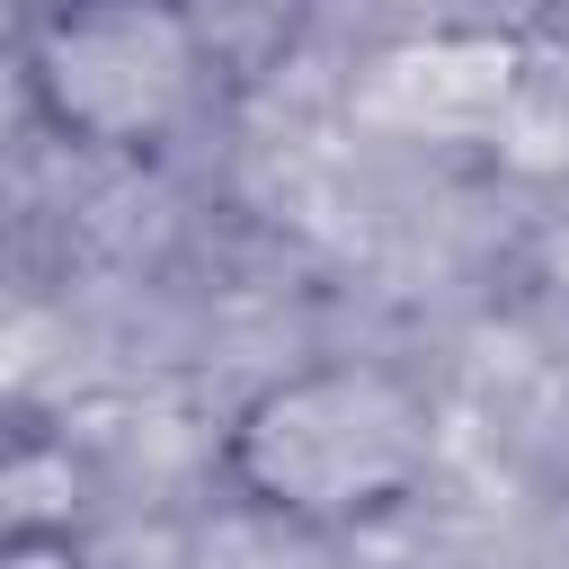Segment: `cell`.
<instances>
[{
  "label": "cell",
  "instance_id": "1",
  "mask_svg": "<svg viewBox=\"0 0 569 569\" xmlns=\"http://www.w3.org/2000/svg\"><path fill=\"white\" fill-rule=\"evenodd\" d=\"M418 453H427L418 409L373 373H320V382L267 391L249 436H240L249 480L302 516H338V507L400 489L418 471Z\"/></svg>",
  "mask_w": 569,
  "mask_h": 569
},
{
  "label": "cell",
  "instance_id": "2",
  "mask_svg": "<svg viewBox=\"0 0 569 569\" xmlns=\"http://www.w3.org/2000/svg\"><path fill=\"white\" fill-rule=\"evenodd\" d=\"M196 71V36L178 9L151 0H89L53 27V98L80 133L98 142H133L151 133Z\"/></svg>",
  "mask_w": 569,
  "mask_h": 569
},
{
  "label": "cell",
  "instance_id": "4",
  "mask_svg": "<svg viewBox=\"0 0 569 569\" xmlns=\"http://www.w3.org/2000/svg\"><path fill=\"white\" fill-rule=\"evenodd\" d=\"M18 569H71V560H44V551H27V560H18Z\"/></svg>",
  "mask_w": 569,
  "mask_h": 569
},
{
  "label": "cell",
  "instance_id": "3",
  "mask_svg": "<svg viewBox=\"0 0 569 569\" xmlns=\"http://www.w3.org/2000/svg\"><path fill=\"white\" fill-rule=\"evenodd\" d=\"M516 89H525V71H516V53L498 36L445 27V36H418V44L382 53L365 71L356 116L373 133H400V142H471V133H498L507 124Z\"/></svg>",
  "mask_w": 569,
  "mask_h": 569
}]
</instances>
